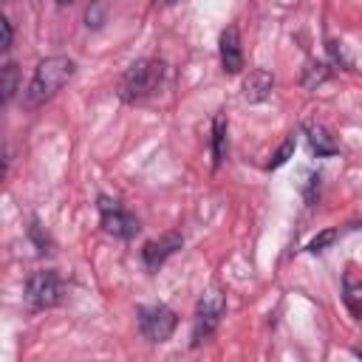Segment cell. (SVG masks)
Here are the masks:
<instances>
[{
	"instance_id": "6da1fadb",
	"label": "cell",
	"mask_w": 362,
	"mask_h": 362,
	"mask_svg": "<svg viewBox=\"0 0 362 362\" xmlns=\"http://www.w3.org/2000/svg\"><path fill=\"white\" fill-rule=\"evenodd\" d=\"M74 74H76V62H74L71 57H65V54L45 57V59L34 68V74H31V82H28V88H25V93H23V105H25L28 110L42 107L48 99H54V96L59 93V88H62Z\"/></svg>"
},
{
	"instance_id": "7a4b0ae2",
	"label": "cell",
	"mask_w": 362,
	"mask_h": 362,
	"mask_svg": "<svg viewBox=\"0 0 362 362\" xmlns=\"http://www.w3.org/2000/svg\"><path fill=\"white\" fill-rule=\"evenodd\" d=\"M164 74H167V65L161 59L156 57L136 59L133 65H127V71L119 79V99L127 105H136V102L156 96L164 82Z\"/></svg>"
},
{
	"instance_id": "3957f363",
	"label": "cell",
	"mask_w": 362,
	"mask_h": 362,
	"mask_svg": "<svg viewBox=\"0 0 362 362\" xmlns=\"http://www.w3.org/2000/svg\"><path fill=\"white\" fill-rule=\"evenodd\" d=\"M223 314H226V294H223L221 288H206V291L201 294L198 305H195V320H192V348H198L201 342H206V339L218 331Z\"/></svg>"
},
{
	"instance_id": "277c9868",
	"label": "cell",
	"mask_w": 362,
	"mask_h": 362,
	"mask_svg": "<svg viewBox=\"0 0 362 362\" xmlns=\"http://www.w3.org/2000/svg\"><path fill=\"white\" fill-rule=\"evenodd\" d=\"M96 206H99V223H102V229L107 235H113L119 240H133L139 235L141 223H139V218L130 209H124L122 201H116L110 195H99Z\"/></svg>"
},
{
	"instance_id": "5b68a950",
	"label": "cell",
	"mask_w": 362,
	"mask_h": 362,
	"mask_svg": "<svg viewBox=\"0 0 362 362\" xmlns=\"http://www.w3.org/2000/svg\"><path fill=\"white\" fill-rule=\"evenodd\" d=\"M62 300V277L54 269H40L31 272L25 280V305L31 311H45L54 308Z\"/></svg>"
},
{
	"instance_id": "8992f818",
	"label": "cell",
	"mask_w": 362,
	"mask_h": 362,
	"mask_svg": "<svg viewBox=\"0 0 362 362\" xmlns=\"http://www.w3.org/2000/svg\"><path fill=\"white\" fill-rule=\"evenodd\" d=\"M136 322H139V334L147 342H167L175 328H178V314L161 303L156 305H139L136 308Z\"/></svg>"
},
{
	"instance_id": "52a82bcc",
	"label": "cell",
	"mask_w": 362,
	"mask_h": 362,
	"mask_svg": "<svg viewBox=\"0 0 362 362\" xmlns=\"http://www.w3.org/2000/svg\"><path fill=\"white\" fill-rule=\"evenodd\" d=\"M181 246H184V238H181L178 232H164V235H158V238H153V240H147V243L141 246V260H144V266H147L150 272H156V269L164 266V260L173 257Z\"/></svg>"
},
{
	"instance_id": "ba28073f",
	"label": "cell",
	"mask_w": 362,
	"mask_h": 362,
	"mask_svg": "<svg viewBox=\"0 0 362 362\" xmlns=\"http://www.w3.org/2000/svg\"><path fill=\"white\" fill-rule=\"evenodd\" d=\"M218 54H221V68L223 74L235 76L243 71V48H240V34L238 25H226L218 37Z\"/></svg>"
},
{
	"instance_id": "9c48e42d",
	"label": "cell",
	"mask_w": 362,
	"mask_h": 362,
	"mask_svg": "<svg viewBox=\"0 0 362 362\" xmlns=\"http://www.w3.org/2000/svg\"><path fill=\"white\" fill-rule=\"evenodd\" d=\"M274 90V76L266 71V68H252L243 79V99L249 105H260L272 96Z\"/></svg>"
},
{
	"instance_id": "30bf717a",
	"label": "cell",
	"mask_w": 362,
	"mask_h": 362,
	"mask_svg": "<svg viewBox=\"0 0 362 362\" xmlns=\"http://www.w3.org/2000/svg\"><path fill=\"white\" fill-rule=\"evenodd\" d=\"M303 133L308 139V147L317 153V158H328V156H337L339 153V144L334 141L331 130L320 122H305L303 124Z\"/></svg>"
},
{
	"instance_id": "8fae6325",
	"label": "cell",
	"mask_w": 362,
	"mask_h": 362,
	"mask_svg": "<svg viewBox=\"0 0 362 362\" xmlns=\"http://www.w3.org/2000/svg\"><path fill=\"white\" fill-rule=\"evenodd\" d=\"M212 167L221 170V164L226 161V153H229V122H226V113H215L212 119Z\"/></svg>"
},
{
	"instance_id": "7c38bea8",
	"label": "cell",
	"mask_w": 362,
	"mask_h": 362,
	"mask_svg": "<svg viewBox=\"0 0 362 362\" xmlns=\"http://www.w3.org/2000/svg\"><path fill=\"white\" fill-rule=\"evenodd\" d=\"M0 90H3V105H8L14 99V93L20 90V68L11 59H6L0 68Z\"/></svg>"
},
{
	"instance_id": "4fadbf2b",
	"label": "cell",
	"mask_w": 362,
	"mask_h": 362,
	"mask_svg": "<svg viewBox=\"0 0 362 362\" xmlns=\"http://www.w3.org/2000/svg\"><path fill=\"white\" fill-rule=\"evenodd\" d=\"M328 76H331V68H328L325 62L308 59V62H305V68H303V88L314 90V88H320L322 82H328Z\"/></svg>"
},
{
	"instance_id": "5bb4252c",
	"label": "cell",
	"mask_w": 362,
	"mask_h": 362,
	"mask_svg": "<svg viewBox=\"0 0 362 362\" xmlns=\"http://www.w3.org/2000/svg\"><path fill=\"white\" fill-rule=\"evenodd\" d=\"M107 23V3L105 0H90V6L85 8V25L90 31H99Z\"/></svg>"
},
{
	"instance_id": "9a60e30c",
	"label": "cell",
	"mask_w": 362,
	"mask_h": 362,
	"mask_svg": "<svg viewBox=\"0 0 362 362\" xmlns=\"http://www.w3.org/2000/svg\"><path fill=\"white\" fill-rule=\"evenodd\" d=\"M294 147H297V136L291 133V136H286V141L274 150V156L269 158V164H266V170H280L291 156H294Z\"/></svg>"
},
{
	"instance_id": "2e32d148",
	"label": "cell",
	"mask_w": 362,
	"mask_h": 362,
	"mask_svg": "<svg viewBox=\"0 0 362 362\" xmlns=\"http://www.w3.org/2000/svg\"><path fill=\"white\" fill-rule=\"evenodd\" d=\"M28 238L34 240V246H37V252H40V255L51 252V238H48L45 226H42L37 218H34V221H31V226H28Z\"/></svg>"
},
{
	"instance_id": "e0dca14e",
	"label": "cell",
	"mask_w": 362,
	"mask_h": 362,
	"mask_svg": "<svg viewBox=\"0 0 362 362\" xmlns=\"http://www.w3.org/2000/svg\"><path fill=\"white\" fill-rule=\"evenodd\" d=\"M325 48H328V54H331V59L334 62H339L342 68H354V59H351V54H348V48H345V42H339V40H328L325 42Z\"/></svg>"
},
{
	"instance_id": "ac0fdd59",
	"label": "cell",
	"mask_w": 362,
	"mask_h": 362,
	"mask_svg": "<svg viewBox=\"0 0 362 362\" xmlns=\"http://www.w3.org/2000/svg\"><path fill=\"white\" fill-rule=\"evenodd\" d=\"M300 192H303L305 204H317V198H320V173H308L305 181L300 184Z\"/></svg>"
},
{
	"instance_id": "d6986e66",
	"label": "cell",
	"mask_w": 362,
	"mask_h": 362,
	"mask_svg": "<svg viewBox=\"0 0 362 362\" xmlns=\"http://www.w3.org/2000/svg\"><path fill=\"white\" fill-rule=\"evenodd\" d=\"M337 235H339L337 229H325V232H320L317 238H311V240H308L305 252H311V255H317V252H325V249H328V246L337 240Z\"/></svg>"
},
{
	"instance_id": "ffe728a7",
	"label": "cell",
	"mask_w": 362,
	"mask_h": 362,
	"mask_svg": "<svg viewBox=\"0 0 362 362\" xmlns=\"http://www.w3.org/2000/svg\"><path fill=\"white\" fill-rule=\"evenodd\" d=\"M0 28H3V42H0V48L8 51V48H11V40H14V25H11L8 17H3V20H0Z\"/></svg>"
},
{
	"instance_id": "44dd1931",
	"label": "cell",
	"mask_w": 362,
	"mask_h": 362,
	"mask_svg": "<svg viewBox=\"0 0 362 362\" xmlns=\"http://www.w3.org/2000/svg\"><path fill=\"white\" fill-rule=\"evenodd\" d=\"M54 3H57V6H71L74 0H54Z\"/></svg>"
},
{
	"instance_id": "7402d4cb",
	"label": "cell",
	"mask_w": 362,
	"mask_h": 362,
	"mask_svg": "<svg viewBox=\"0 0 362 362\" xmlns=\"http://www.w3.org/2000/svg\"><path fill=\"white\" fill-rule=\"evenodd\" d=\"M164 3H175V0H164Z\"/></svg>"
},
{
	"instance_id": "603a6c76",
	"label": "cell",
	"mask_w": 362,
	"mask_h": 362,
	"mask_svg": "<svg viewBox=\"0 0 362 362\" xmlns=\"http://www.w3.org/2000/svg\"><path fill=\"white\" fill-rule=\"evenodd\" d=\"M356 356H362V351H356Z\"/></svg>"
}]
</instances>
